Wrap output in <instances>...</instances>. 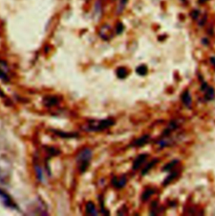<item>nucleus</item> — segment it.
Wrapping results in <instances>:
<instances>
[{
	"instance_id": "obj_8",
	"label": "nucleus",
	"mask_w": 215,
	"mask_h": 216,
	"mask_svg": "<svg viewBox=\"0 0 215 216\" xmlns=\"http://www.w3.org/2000/svg\"><path fill=\"white\" fill-rule=\"evenodd\" d=\"M158 161H159V159H156H156H153L152 161L150 162L147 166H146V167H145L143 170H142V174L145 175V173H147L148 171H150V169H151V168H152V167L156 165V164L157 162H158Z\"/></svg>"
},
{
	"instance_id": "obj_13",
	"label": "nucleus",
	"mask_w": 215,
	"mask_h": 216,
	"mask_svg": "<svg viewBox=\"0 0 215 216\" xmlns=\"http://www.w3.org/2000/svg\"><path fill=\"white\" fill-rule=\"evenodd\" d=\"M128 75V72L125 68H119L118 70H117V76L123 79V78H125Z\"/></svg>"
},
{
	"instance_id": "obj_9",
	"label": "nucleus",
	"mask_w": 215,
	"mask_h": 216,
	"mask_svg": "<svg viewBox=\"0 0 215 216\" xmlns=\"http://www.w3.org/2000/svg\"><path fill=\"white\" fill-rule=\"evenodd\" d=\"M177 163H178V161H177V160H173V161H171V162H169V163H167L166 166L163 167V171H171V170L176 166Z\"/></svg>"
},
{
	"instance_id": "obj_17",
	"label": "nucleus",
	"mask_w": 215,
	"mask_h": 216,
	"mask_svg": "<svg viewBox=\"0 0 215 216\" xmlns=\"http://www.w3.org/2000/svg\"><path fill=\"white\" fill-rule=\"evenodd\" d=\"M127 1H128V0H120L119 4V8H118V12H119V13H120V12L123 11L125 6V4H127Z\"/></svg>"
},
{
	"instance_id": "obj_10",
	"label": "nucleus",
	"mask_w": 215,
	"mask_h": 216,
	"mask_svg": "<svg viewBox=\"0 0 215 216\" xmlns=\"http://www.w3.org/2000/svg\"><path fill=\"white\" fill-rule=\"evenodd\" d=\"M94 14L95 16H101L102 14V4H101V1L98 0L95 4V7H94Z\"/></svg>"
},
{
	"instance_id": "obj_7",
	"label": "nucleus",
	"mask_w": 215,
	"mask_h": 216,
	"mask_svg": "<svg viewBox=\"0 0 215 216\" xmlns=\"http://www.w3.org/2000/svg\"><path fill=\"white\" fill-rule=\"evenodd\" d=\"M182 100L183 102V104L187 106H190L191 104H192V98L190 96V94H189V91L186 90L185 92L182 93Z\"/></svg>"
},
{
	"instance_id": "obj_15",
	"label": "nucleus",
	"mask_w": 215,
	"mask_h": 216,
	"mask_svg": "<svg viewBox=\"0 0 215 216\" xmlns=\"http://www.w3.org/2000/svg\"><path fill=\"white\" fill-rule=\"evenodd\" d=\"M136 72L139 74V75H142V76H145V75H146L148 72V69L146 68V66H145V65H141V66H139V68H137L136 69Z\"/></svg>"
},
{
	"instance_id": "obj_6",
	"label": "nucleus",
	"mask_w": 215,
	"mask_h": 216,
	"mask_svg": "<svg viewBox=\"0 0 215 216\" xmlns=\"http://www.w3.org/2000/svg\"><path fill=\"white\" fill-rule=\"evenodd\" d=\"M86 212H87V215H98V211L96 209V207L92 202L87 203V204L86 205Z\"/></svg>"
},
{
	"instance_id": "obj_2",
	"label": "nucleus",
	"mask_w": 215,
	"mask_h": 216,
	"mask_svg": "<svg viewBox=\"0 0 215 216\" xmlns=\"http://www.w3.org/2000/svg\"><path fill=\"white\" fill-rule=\"evenodd\" d=\"M113 120H100V121H93L90 125L88 126L90 131H103L104 129H107L109 126L113 125Z\"/></svg>"
},
{
	"instance_id": "obj_3",
	"label": "nucleus",
	"mask_w": 215,
	"mask_h": 216,
	"mask_svg": "<svg viewBox=\"0 0 215 216\" xmlns=\"http://www.w3.org/2000/svg\"><path fill=\"white\" fill-rule=\"evenodd\" d=\"M147 154H142V155H139L138 157L134 160V165H133V169L134 170H137L138 168L144 163V162L147 159Z\"/></svg>"
},
{
	"instance_id": "obj_16",
	"label": "nucleus",
	"mask_w": 215,
	"mask_h": 216,
	"mask_svg": "<svg viewBox=\"0 0 215 216\" xmlns=\"http://www.w3.org/2000/svg\"><path fill=\"white\" fill-rule=\"evenodd\" d=\"M215 96V92H214V89L213 88H208V91H207V94H206V99L208 100H211V99H213L214 98Z\"/></svg>"
},
{
	"instance_id": "obj_11",
	"label": "nucleus",
	"mask_w": 215,
	"mask_h": 216,
	"mask_svg": "<svg viewBox=\"0 0 215 216\" xmlns=\"http://www.w3.org/2000/svg\"><path fill=\"white\" fill-rule=\"evenodd\" d=\"M0 197L3 198V200H4V203L6 205H9L10 207L13 206V205H12V201H11V199H10V198H9L7 194H5L4 192L0 191Z\"/></svg>"
},
{
	"instance_id": "obj_4",
	"label": "nucleus",
	"mask_w": 215,
	"mask_h": 216,
	"mask_svg": "<svg viewBox=\"0 0 215 216\" xmlns=\"http://www.w3.org/2000/svg\"><path fill=\"white\" fill-rule=\"evenodd\" d=\"M126 181L127 180H126L125 177H122L119 178V179L117 177H114L113 179L112 183L117 189H121V188H123L126 184Z\"/></svg>"
},
{
	"instance_id": "obj_12",
	"label": "nucleus",
	"mask_w": 215,
	"mask_h": 216,
	"mask_svg": "<svg viewBox=\"0 0 215 216\" xmlns=\"http://www.w3.org/2000/svg\"><path fill=\"white\" fill-rule=\"evenodd\" d=\"M177 174H178V172H177V171H173V172H172L171 174H170V175L168 176V177H166V179L164 180V183H163V184L165 185V186H166V185H167V184H169L170 183H171V182L174 180L175 178H176V177H177Z\"/></svg>"
},
{
	"instance_id": "obj_1",
	"label": "nucleus",
	"mask_w": 215,
	"mask_h": 216,
	"mask_svg": "<svg viewBox=\"0 0 215 216\" xmlns=\"http://www.w3.org/2000/svg\"><path fill=\"white\" fill-rule=\"evenodd\" d=\"M92 157V151L89 149H83L77 156V164L81 172L85 171L89 166L90 159Z\"/></svg>"
},
{
	"instance_id": "obj_5",
	"label": "nucleus",
	"mask_w": 215,
	"mask_h": 216,
	"mask_svg": "<svg viewBox=\"0 0 215 216\" xmlns=\"http://www.w3.org/2000/svg\"><path fill=\"white\" fill-rule=\"evenodd\" d=\"M150 140V136L147 135H143L142 137H140L139 139H137L136 140H134L133 145L134 146H142L145 144H146Z\"/></svg>"
},
{
	"instance_id": "obj_18",
	"label": "nucleus",
	"mask_w": 215,
	"mask_h": 216,
	"mask_svg": "<svg viewBox=\"0 0 215 216\" xmlns=\"http://www.w3.org/2000/svg\"><path fill=\"white\" fill-rule=\"evenodd\" d=\"M124 30V25L121 24V23H119L117 24V28H116V32L117 34H121L122 32Z\"/></svg>"
},
{
	"instance_id": "obj_14",
	"label": "nucleus",
	"mask_w": 215,
	"mask_h": 216,
	"mask_svg": "<svg viewBox=\"0 0 215 216\" xmlns=\"http://www.w3.org/2000/svg\"><path fill=\"white\" fill-rule=\"evenodd\" d=\"M154 193H155V190H154V189H146V190L143 193V194H142V199H143L144 201L147 200L148 198H150Z\"/></svg>"
}]
</instances>
